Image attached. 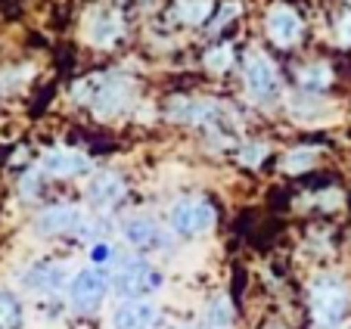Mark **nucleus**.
<instances>
[{
	"instance_id": "f257e3e1",
	"label": "nucleus",
	"mask_w": 351,
	"mask_h": 329,
	"mask_svg": "<svg viewBox=\"0 0 351 329\" xmlns=\"http://www.w3.org/2000/svg\"><path fill=\"white\" fill-rule=\"evenodd\" d=\"M308 308L317 329H342L351 310V286L336 270H320L308 286Z\"/></svg>"
},
{
	"instance_id": "6e6552de",
	"label": "nucleus",
	"mask_w": 351,
	"mask_h": 329,
	"mask_svg": "<svg viewBox=\"0 0 351 329\" xmlns=\"http://www.w3.org/2000/svg\"><path fill=\"white\" fill-rule=\"evenodd\" d=\"M243 81H245V90L255 103H274L280 97V75H277V66L267 60L261 50H252L245 56L243 62Z\"/></svg>"
},
{
	"instance_id": "7ed1b4c3",
	"label": "nucleus",
	"mask_w": 351,
	"mask_h": 329,
	"mask_svg": "<svg viewBox=\"0 0 351 329\" xmlns=\"http://www.w3.org/2000/svg\"><path fill=\"white\" fill-rule=\"evenodd\" d=\"M112 292L119 302H137V298H153L165 286V273L146 258H128L109 273Z\"/></svg>"
},
{
	"instance_id": "4468645a",
	"label": "nucleus",
	"mask_w": 351,
	"mask_h": 329,
	"mask_svg": "<svg viewBox=\"0 0 351 329\" xmlns=\"http://www.w3.org/2000/svg\"><path fill=\"white\" fill-rule=\"evenodd\" d=\"M87 38L97 47H112L121 38V22L112 10H97L87 19Z\"/></svg>"
},
{
	"instance_id": "20e7f679",
	"label": "nucleus",
	"mask_w": 351,
	"mask_h": 329,
	"mask_svg": "<svg viewBox=\"0 0 351 329\" xmlns=\"http://www.w3.org/2000/svg\"><path fill=\"white\" fill-rule=\"evenodd\" d=\"M69 308L81 317H90L103 308L106 295L112 292V280L103 267H81L75 270L72 283H69Z\"/></svg>"
},
{
	"instance_id": "9b49d317",
	"label": "nucleus",
	"mask_w": 351,
	"mask_h": 329,
	"mask_svg": "<svg viewBox=\"0 0 351 329\" xmlns=\"http://www.w3.org/2000/svg\"><path fill=\"white\" fill-rule=\"evenodd\" d=\"M121 239H125L131 249L137 252H159V249H168L171 243V233L149 215H134L128 217L121 224Z\"/></svg>"
},
{
	"instance_id": "f03ea898",
	"label": "nucleus",
	"mask_w": 351,
	"mask_h": 329,
	"mask_svg": "<svg viewBox=\"0 0 351 329\" xmlns=\"http://www.w3.org/2000/svg\"><path fill=\"white\" fill-rule=\"evenodd\" d=\"M134 93H137L134 81L115 72L93 75V78H84L72 87V97L78 103L90 106L99 119H112V115H121L125 109H131Z\"/></svg>"
},
{
	"instance_id": "ddd939ff",
	"label": "nucleus",
	"mask_w": 351,
	"mask_h": 329,
	"mask_svg": "<svg viewBox=\"0 0 351 329\" xmlns=\"http://www.w3.org/2000/svg\"><path fill=\"white\" fill-rule=\"evenodd\" d=\"M112 329H153L159 323V308L149 298H137V302H119L112 310Z\"/></svg>"
},
{
	"instance_id": "39448f33",
	"label": "nucleus",
	"mask_w": 351,
	"mask_h": 329,
	"mask_svg": "<svg viewBox=\"0 0 351 329\" xmlns=\"http://www.w3.org/2000/svg\"><path fill=\"white\" fill-rule=\"evenodd\" d=\"M215 221H218V211H215V205L208 202L206 196H184L171 205V211H168L171 233L186 236V239L208 233L215 227Z\"/></svg>"
},
{
	"instance_id": "1a4fd4ad",
	"label": "nucleus",
	"mask_w": 351,
	"mask_h": 329,
	"mask_svg": "<svg viewBox=\"0 0 351 329\" xmlns=\"http://www.w3.org/2000/svg\"><path fill=\"white\" fill-rule=\"evenodd\" d=\"M128 196V180L119 171H97L90 184L84 186V199L93 208V215H109L115 211Z\"/></svg>"
},
{
	"instance_id": "412c9836",
	"label": "nucleus",
	"mask_w": 351,
	"mask_h": 329,
	"mask_svg": "<svg viewBox=\"0 0 351 329\" xmlns=\"http://www.w3.org/2000/svg\"><path fill=\"white\" fill-rule=\"evenodd\" d=\"M267 158V143H258V140H249V143L239 146V162L245 168H258L261 162Z\"/></svg>"
},
{
	"instance_id": "4be33fe9",
	"label": "nucleus",
	"mask_w": 351,
	"mask_h": 329,
	"mask_svg": "<svg viewBox=\"0 0 351 329\" xmlns=\"http://www.w3.org/2000/svg\"><path fill=\"white\" fill-rule=\"evenodd\" d=\"M206 66L212 69V72H227V69L233 66V47L221 44V47H215V50H208L206 53Z\"/></svg>"
},
{
	"instance_id": "0eeeda50",
	"label": "nucleus",
	"mask_w": 351,
	"mask_h": 329,
	"mask_svg": "<svg viewBox=\"0 0 351 329\" xmlns=\"http://www.w3.org/2000/svg\"><path fill=\"white\" fill-rule=\"evenodd\" d=\"M72 270L69 264L56 261V258H40V261H32L25 270L19 273V283L25 292H34V295H60L62 289H69L72 283Z\"/></svg>"
},
{
	"instance_id": "f3484780",
	"label": "nucleus",
	"mask_w": 351,
	"mask_h": 329,
	"mask_svg": "<svg viewBox=\"0 0 351 329\" xmlns=\"http://www.w3.org/2000/svg\"><path fill=\"white\" fill-rule=\"evenodd\" d=\"M0 329H25V304L13 289H0Z\"/></svg>"
},
{
	"instance_id": "dca6fc26",
	"label": "nucleus",
	"mask_w": 351,
	"mask_h": 329,
	"mask_svg": "<svg viewBox=\"0 0 351 329\" xmlns=\"http://www.w3.org/2000/svg\"><path fill=\"white\" fill-rule=\"evenodd\" d=\"M295 78L305 93H324L332 84V69L326 62H308V66H302L295 72Z\"/></svg>"
},
{
	"instance_id": "2eb2a0df",
	"label": "nucleus",
	"mask_w": 351,
	"mask_h": 329,
	"mask_svg": "<svg viewBox=\"0 0 351 329\" xmlns=\"http://www.w3.org/2000/svg\"><path fill=\"white\" fill-rule=\"evenodd\" d=\"M233 323H237L233 302L221 292V295H215L212 302L206 304V310H202V326L206 329H233Z\"/></svg>"
},
{
	"instance_id": "bb28decb",
	"label": "nucleus",
	"mask_w": 351,
	"mask_h": 329,
	"mask_svg": "<svg viewBox=\"0 0 351 329\" xmlns=\"http://www.w3.org/2000/svg\"><path fill=\"white\" fill-rule=\"evenodd\" d=\"M348 3H351V0H348Z\"/></svg>"
},
{
	"instance_id": "393cba45",
	"label": "nucleus",
	"mask_w": 351,
	"mask_h": 329,
	"mask_svg": "<svg viewBox=\"0 0 351 329\" xmlns=\"http://www.w3.org/2000/svg\"><path fill=\"white\" fill-rule=\"evenodd\" d=\"M237 3H227V7L224 10H221V16H218V22H215V25H224V22H230L233 19V16H237Z\"/></svg>"
},
{
	"instance_id": "423d86ee",
	"label": "nucleus",
	"mask_w": 351,
	"mask_h": 329,
	"mask_svg": "<svg viewBox=\"0 0 351 329\" xmlns=\"http://www.w3.org/2000/svg\"><path fill=\"white\" fill-rule=\"evenodd\" d=\"M87 221V211L75 202H50L34 215L32 233L38 239H60V236H75L81 224Z\"/></svg>"
},
{
	"instance_id": "f8f14e48",
	"label": "nucleus",
	"mask_w": 351,
	"mask_h": 329,
	"mask_svg": "<svg viewBox=\"0 0 351 329\" xmlns=\"http://www.w3.org/2000/svg\"><path fill=\"white\" fill-rule=\"evenodd\" d=\"M302 32H305V25H302V16H298L292 7H286V3H277V7L267 10V34H271V40L277 47L298 44V40H302Z\"/></svg>"
},
{
	"instance_id": "a211bd4d",
	"label": "nucleus",
	"mask_w": 351,
	"mask_h": 329,
	"mask_svg": "<svg viewBox=\"0 0 351 329\" xmlns=\"http://www.w3.org/2000/svg\"><path fill=\"white\" fill-rule=\"evenodd\" d=\"M317 156H320L317 146H295V149L283 152L280 168H283L286 174H305V171H311L314 164H317Z\"/></svg>"
},
{
	"instance_id": "6ab92c4d",
	"label": "nucleus",
	"mask_w": 351,
	"mask_h": 329,
	"mask_svg": "<svg viewBox=\"0 0 351 329\" xmlns=\"http://www.w3.org/2000/svg\"><path fill=\"white\" fill-rule=\"evenodd\" d=\"M178 16L190 25H202L212 16V0H178Z\"/></svg>"
},
{
	"instance_id": "aec40b11",
	"label": "nucleus",
	"mask_w": 351,
	"mask_h": 329,
	"mask_svg": "<svg viewBox=\"0 0 351 329\" xmlns=\"http://www.w3.org/2000/svg\"><path fill=\"white\" fill-rule=\"evenodd\" d=\"M44 180H47V174L40 171V168H28L19 178V196L25 199V202H34V199L40 196V190H44Z\"/></svg>"
},
{
	"instance_id": "9d476101",
	"label": "nucleus",
	"mask_w": 351,
	"mask_h": 329,
	"mask_svg": "<svg viewBox=\"0 0 351 329\" xmlns=\"http://www.w3.org/2000/svg\"><path fill=\"white\" fill-rule=\"evenodd\" d=\"M38 168L47 174V178H56V180H72L81 178V174H90L93 171V162L87 152L75 149V146H53L40 156Z\"/></svg>"
},
{
	"instance_id": "a878e982",
	"label": "nucleus",
	"mask_w": 351,
	"mask_h": 329,
	"mask_svg": "<svg viewBox=\"0 0 351 329\" xmlns=\"http://www.w3.org/2000/svg\"><path fill=\"white\" fill-rule=\"evenodd\" d=\"M271 329H283V326H271Z\"/></svg>"
},
{
	"instance_id": "5701e85b",
	"label": "nucleus",
	"mask_w": 351,
	"mask_h": 329,
	"mask_svg": "<svg viewBox=\"0 0 351 329\" xmlns=\"http://www.w3.org/2000/svg\"><path fill=\"white\" fill-rule=\"evenodd\" d=\"M112 261H115V249H112V243H109V239H99V243L90 245V267H103V270H106Z\"/></svg>"
},
{
	"instance_id": "b1692460",
	"label": "nucleus",
	"mask_w": 351,
	"mask_h": 329,
	"mask_svg": "<svg viewBox=\"0 0 351 329\" xmlns=\"http://www.w3.org/2000/svg\"><path fill=\"white\" fill-rule=\"evenodd\" d=\"M336 38L342 40L345 47H351V13H342L336 22Z\"/></svg>"
}]
</instances>
